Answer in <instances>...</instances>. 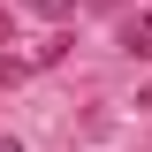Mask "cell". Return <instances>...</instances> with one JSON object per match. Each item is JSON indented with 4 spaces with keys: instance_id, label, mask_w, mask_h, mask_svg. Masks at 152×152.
I'll return each mask as SVG.
<instances>
[{
    "instance_id": "7a4b0ae2",
    "label": "cell",
    "mask_w": 152,
    "mask_h": 152,
    "mask_svg": "<svg viewBox=\"0 0 152 152\" xmlns=\"http://www.w3.org/2000/svg\"><path fill=\"white\" fill-rule=\"evenodd\" d=\"M23 8H31V15H46V23H61V15L76 8V0H23Z\"/></svg>"
},
{
    "instance_id": "6da1fadb",
    "label": "cell",
    "mask_w": 152,
    "mask_h": 152,
    "mask_svg": "<svg viewBox=\"0 0 152 152\" xmlns=\"http://www.w3.org/2000/svg\"><path fill=\"white\" fill-rule=\"evenodd\" d=\"M122 53H129V61H152V8L122 23Z\"/></svg>"
},
{
    "instance_id": "3957f363",
    "label": "cell",
    "mask_w": 152,
    "mask_h": 152,
    "mask_svg": "<svg viewBox=\"0 0 152 152\" xmlns=\"http://www.w3.org/2000/svg\"><path fill=\"white\" fill-rule=\"evenodd\" d=\"M91 8H122V0H91Z\"/></svg>"
}]
</instances>
